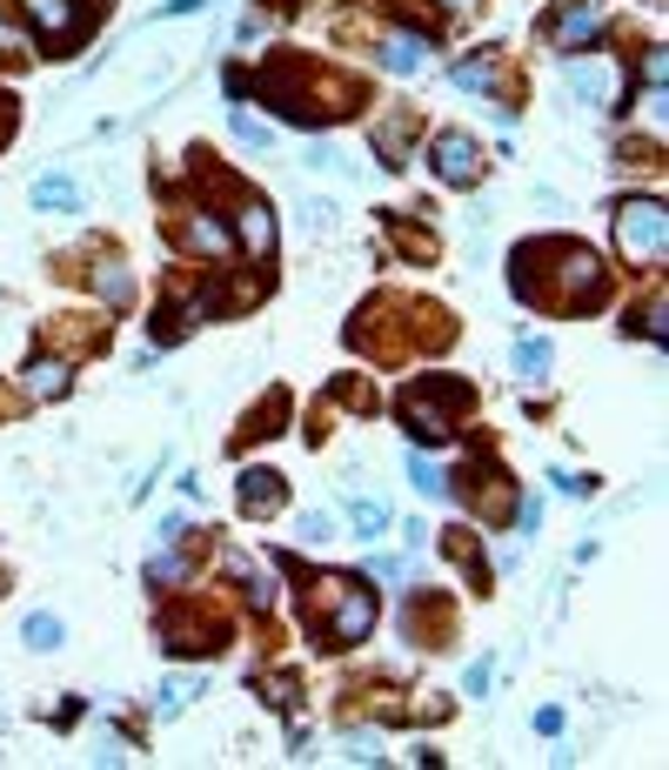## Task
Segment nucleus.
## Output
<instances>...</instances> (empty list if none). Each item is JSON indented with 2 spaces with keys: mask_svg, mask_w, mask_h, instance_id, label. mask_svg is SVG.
Returning a JSON list of instances; mask_svg holds the SVG:
<instances>
[{
  "mask_svg": "<svg viewBox=\"0 0 669 770\" xmlns=\"http://www.w3.org/2000/svg\"><path fill=\"white\" fill-rule=\"evenodd\" d=\"M455 88H476V94H489V88H496V61H489V54H476V61H455Z\"/></svg>",
  "mask_w": 669,
  "mask_h": 770,
  "instance_id": "14",
  "label": "nucleus"
},
{
  "mask_svg": "<svg viewBox=\"0 0 669 770\" xmlns=\"http://www.w3.org/2000/svg\"><path fill=\"white\" fill-rule=\"evenodd\" d=\"M181 576H188L181 556H154V563H147V583H154V590H162V583H181Z\"/></svg>",
  "mask_w": 669,
  "mask_h": 770,
  "instance_id": "20",
  "label": "nucleus"
},
{
  "mask_svg": "<svg viewBox=\"0 0 669 770\" xmlns=\"http://www.w3.org/2000/svg\"><path fill=\"white\" fill-rule=\"evenodd\" d=\"M662 242H669V215H662V202H656V195L622 202V208H616V248H622L629 261L656 268V261H662Z\"/></svg>",
  "mask_w": 669,
  "mask_h": 770,
  "instance_id": "2",
  "label": "nucleus"
},
{
  "mask_svg": "<svg viewBox=\"0 0 669 770\" xmlns=\"http://www.w3.org/2000/svg\"><path fill=\"white\" fill-rule=\"evenodd\" d=\"M234 503H242V516H274V510H282V476H274V470H242Z\"/></svg>",
  "mask_w": 669,
  "mask_h": 770,
  "instance_id": "4",
  "label": "nucleus"
},
{
  "mask_svg": "<svg viewBox=\"0 0 669 770\" xmlns=\"http://www.w3.org/2000/svg\"><path fill=\"white\" fill-rule=\"evenodd\" d=\"M542 369H549V342H516V375L542 382Z\"/></svg>",
  "mask_w": 669,
  "mask_h": 770,
  "instance_id": "17",
  "label": "nucleus"
},
{
  "mask_svg": "<svg viewBox=\"0 0 669 770\" xmlns=\"http://www.w3.org/2000/svg\"><path fill=\"white\" fill-rule=\"evenodd\" d=\"M382 61L396 74H422L428 67V41L422 34H382Z\"/></svg>",
  "mask_w": 669,
  "mask_h": 770,
  "instance_id": "7",
  "label": "nucleus"
},
{
  "mask_svg": "<svg viewBox=\"0 0 669 770\" xmlns=\"http://www.w3.org/2000/svg\"><path fill=\"white\" fill-rule=\"evenodd\" d=\"M234 235H242L255 255H268V248H274V215H268L261 202H248L242 215H234Z\"/></svg>",
  "mask_w": 669,
  "mask_h": 770,
  "instance_id": "10",
  "label": "nucleus"
},
{
  "mask_svg": "<svg viewBox=\"0 0 669 770\" xmlns=\"http://www.w3.org/2000/svg\"><path fill=\"white\" fill-rule=\"evenodd\" d=\"M476 141H468V134H442L436 141V175L442 181H455V188H468V181H476Z\"/></svg>",
  "mask_w": 669,
  "mask_h": 770,
  "instance_id": "5",
  "label": "nucleus"
},
{
  "mask_svg": "<svg viewBox=\"0 0 669 770\" xmlns=\"http://www.w3.org/2000/svg\"><path fill=\"white\" fill-rule=\"evenodd\" d=\"M596 27H603V21H596V8H563L556 21H549V34H556L563 48H582V41H596Z\"/></svg>",
  "mask_w": 669,
  "mask_h": 770,
  "instance_id": "9",
  "label": "nucleus"
},
{
  "mask_svg": "<svg viewBox=\"0 0 669 770\" xmlns=\"http://www.w3.org/2000/svg\"><path fill=\"white\" fill-rule=\"evenodd\" d=\"M0 54H8V61H21V54H27V41H21V27H14L8 14H0Z\"/></svg>",
  "mask_w": 669,
  "mask_h": 770,
  "instance_id": "21",
  "label": "nucleus"
},
{
  "mask_svg": "<svg viewBox=\"0 0 669 770\" xmlns=\"http://www.w3.org/2000/svg\"><path fill=\"white\" fill-rule=\"evenodd\" d=\"M27 21L41 27V34H74L81 27V0H21Z\"/></svg>",
  "mask_w": 669,
  "mask_h": 770,
  "instance_id": "6",
  "label": "nucleus"
},
{
  "mask_svg": "<svg viewBox=\"0 0 669 770\" xmlns=\"http://www.w3.org/2000/svg\"><path fill=\"white\" fill-rule=\"evenodd\" d=\"M455 409H462V382L455 375H422L415 389L402 396L409 436H422V442H449L455 436Z\"/></svg>",
  "mask_w": 669,
  "mask_h": 770,
  "instance_id": "1",
  "label": "nucleus"
},
{
  "mask_svg": "<svg viewBox=\"0 0 669 770\" xmlns=\"http://www.w3.org/2000/svg\"><path fill=\"white\" fill-rule=\"evenodd\" d=\"M322 603H335V624H329L335 643H362V637L375 630V596L356 590L348 576H329V583H322Z\"/></svg>",
  "mask_w": 669,
  "mask_h": 770,
  "instance_id": "3",
  "label": "nucleus"
},
{
  "mask_svg": "<svg viewBox=\"0 0 669 770\" xmlns=\"http://www.w3.org/2000/svg\"><path fill=\"white\" fill-rule=\"evenodd\" d=\"M21 637H27L34 650H61V616H48V609H34L27 624H21Z\"/></svg>",
  "mask_w": 669,
  "mask_h": 770,
  "instance_id": "13",
  "label": "nucleus"
},
{
  "mask_svg": "<svg viewBox=\"0 0 669 770\" xmlns=\"http://www.w3.org/2000/svg\"><path fill=\"white\" fill-rule=\"evenodd\" d=\"M81 195H74V181L67 175H48V181H34V208H74Z\"/></svg>",
  "mask_w": 669,
  "mask_h": 770,
  "instance_id": "12",
  "label": "nucleus"
},
{
  "mask_svg": "<svg viewBox=\"0 0 669 770\" xmlns=\"http://www.w3.org/2000/svg\"><path fill=\"white\" fill-rule=\"evenodd\" d=\"M27 396H41V402L67 396V362H61V356H34V362H27Z\"/></svg>",
  "mask_w": 669,
  "mask_h": 770,
  "instance_id": "8",
  "label": "nucleus"
},
{
  "mask_svg": "<svg viewBox=\"0 0 669 770\" xmlns=\"http://www.w3.org/2000/svg\"><path fill=\"white\" fill-rule=\"evenodd\" d=\"M348 516H356V536H362V543H369V536H382V529H388V510L375 503V496H356V510H348Z\"/></svg>",
  "mask_w": 669,
  "mask_h": 770,
  "instance_id": "15",
  "label": "nucleus"
},
{
  "mask_svg": "<svg viewBox=\"0 0 669 770\" xmlns=\"http://www.w3.org/2000/svg\"><path fill=\"white\" fill-rule=\"evenodd\" d=\"M8 128H14V101L0 94V141H8Z\"/></svg>",
  "mask_w": 669,
  "mask_h": 770,
  "instance_id": "22",
  "label": "nucleus"
},
{
  "mask_svg": "<svg viewBox=\"0 0 669 770\" xmlns=\"http://www.w3.org/2000/svg\"><path fill=\"white\" fill-rule=\"evenodd\" d=\"M409 483H415L422 496H449V483H442V470H436V462H415V455H409Z\"/></svg>",
  "mask_w": 669,
  "mask_h": 770,
  "instance_id": "19",
  "label": "nucleus"
},
{
  "mask_svg": "<svg viewBox=\"0 0 669 770\" xmlns=\"http://www.w3.org/2000/svg\"><path fill=\"white\" fill-rule=\"evenodd\" d=\"M402 141H409V114H388V121L375 128V147H382L388 168H402Z\"/></svg>",
  "mask_w": 669,
  "mask_h": 770,
  "instance_id": "11",
  "label": "nucleus"
},
{
  "mask_svg": "<svg viewBox=\"0 0 669 770\" xmlns=\"http://www.w3.org/2000/svg\"><path fill=\"white\" fill-rule=\"evenodd\" d=\"M295 529H301V543H308V550H314V543H335V516H329V510H308Z\"/></svg>",
  "mask_w": 669,
  "mask_h": 770,
  "instance_id": "18",
  "label": "nucleus"
},
{
  "mask_svg": "<svg viewBox=\"0 0 669 770\" xmlns=\"http://www.w3.org/2000/svg\"><path fill=\"white\" fill-rule=\"evenodd\" d=\"M228 128H234V141H248V147H268V141H274V128L255 121L248 107H234V114H228Z\"/></svg>",
  "mask_w": 669,
  "mask_h": 770,
  "instance_id": "16",
  "label": "nucleus"
}]
</instances>
